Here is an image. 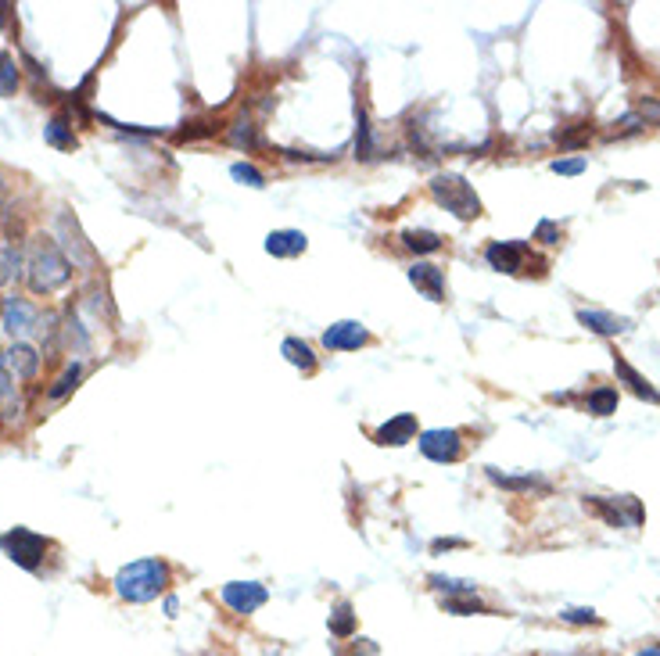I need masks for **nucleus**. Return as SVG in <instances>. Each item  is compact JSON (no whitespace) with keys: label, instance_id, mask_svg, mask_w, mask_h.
<instances>
[{"label":"nucleus","instance_id":"obj_6","mask_svg":"<svg viewBox=\"0 0 660 656\" xmlns=\"http://www.w3.org/2000/svg\"><path fill=\"white\" fill-rule=\"evenodd\" d=\"M220 595H222V602H226L233 613H241V617H248V613L262 610V606H266V599H270L266 584H259V582H226Z\"/></svg>","mask_w":660,"mask_h":656},{"label":"nucleus","instance_id":"obj_25","mask_svg":"<svg viewBox=\"0 0 660 656\" xmlns=\"http://www.w3.org/2000/svg\"><path fill=\"white\" fill-rule=\"evenodd\" d=\"M428 582H431V588L445 592V599H459V595H474V592H478V584H474V582H463V578H445V574H431Z\"/></svg>","mask_w":660,"mask_h":656},{"label":"nucleus","instance_id":"obj_35","mask_svg":"<svg viewBox=\"0 0 660 656\" xmlns=\"http://www.w3.org/2000/svg\"><path fill=\"white\" fill-rule=\"evenodd\" d=\"M553 172L557 176H582L586 172V158H557L553 162Z\"/></svg>","mask_w":660,"mask_h":656},{"label":"nucleus","instance_id":"obj_41","mask_svg":"<svg viewBox=\"0 0 660 656\" xmlns=\"http://www.w3.org/2000/svg\"><path fill=\"white\" fill-rule=\"evenodd\" d=\"M4 205H7V191H4V183H0V212H4Z\"/></svg>","mask_w":660,"mask_h":656},{"label":"nucleus","instance_id":"obj_40","mask_svg":"<svg viewBox=\"0 0 660 656\" xmlns=\"http://www.w3.org/2000/svg\"><path fill=\"white\" fill-rule=\"evenodd\" d=\"M176 610H180V602H176V599H165V613L176 617Z\"/></svg>","mask_w":660,"mask_h":656},{"label":"nucleus","instance_id":"obj_29","mask_svg":"<svg viewBox=\"0 0 660 656\" xmlns=\"http://www.w3.org/2000/svg\"><path fill=\"white\" fill-rule=\"evenodd\" d=\"M230 176H233L237 183H244V187H255V191H262V187H266L262 169H255L251 162H237V165H230Z\"/></svg>","mask_w":660,"mask_h":656},{"label":"nucleus","instance_id":"obj_13","mask_svg":"<svg viewBox=\"0 0 660 656\" xmlns=\"http://www.w3.org/2000/svg\"><path fill=\"white\" fill-rule=\"evenodd\" d=\"M4 363H7V369H11V377L33 380V377H36V369H40V356H36V348H33V345L15 341V345L4 352Z\"/></svg>","mask_w":660,"mask_h":656},{"label":"nucleus","instance_id":"obj_12","mask_svg":"<svg viewBox=\"0 0 660 656\" xmlns=\"http://www.w3.org/2000/svg\"><path fill=\"white\" fill-rule=\"evenodd\" d=\"M524 251H527V248L517 244V240H496V244H488L485 259H488V266L499 269V273H517L520 262H524Z\"/></svg>","mask_w":660,"mask_h":656},{"label":"nucleus","instance_id":"obj_20","mask_svg":"<svg viewBox=\"0 0 660 656\" xmlns=\"http://www.w3.org/2000/svg\"><path fill=\"white\" fill-rule=\"evenodd\" d=\"M44 141L51 147H58V151H75V133H73V122L65 119V115H54L47 126H44Z\"/></svg>","mask_w":660,"mask_h":656},{"label":"nucleus","instance_id":"obj_19","mask_svg":"<svg viewBox=\"0 0 660 656\" xmlns=\"http://www.w3.org/2000/svg\"><path fill=\"white\" fill-rule=\"evenodd\" d=\"M485 474H488L492 485L510 488V492H549V485H546L542 477H514V474H503V470H496V466H488Z\"/></svg>","mask_w":660,"mask_h":656},{"label":"nucleus","instance_id":"obj_14","mask_svg":"<svg viewBox=\"0 0 660 656\" xmlns=\"http://www.w3.org/2000/svg\"><path fill=\"white\" fill-rule=\"evenodd\" d=\"M578 323H582L586 330H592V334H599V338H614V334L628 330V319H625V316L599 312V308H582V312H578Z\"/></svg>","mask_w":660,"mask_h":656},{"label":"nucleus","instance_id":"obj_34","mask_svg":"<svg viewBox=\"0 0 660 656\" xmlns=\"http://www.w3.org/2000/svg\"><path fill=\"white\" fill-rule=\"evenodd\" d=\"M646 122H643V115L639 112H628V115H621L617 122H614V133H621V137H628V133H639Z\"/></svg>","mask_w":660,"mask_h":656},{"label":"nucleus","instance_id":"obj_2","mask_svg":"<svg viewBox=\"0 0 660 656\" xmlns=\"http://www.w3.org/2000/svg\"><path fill=\"white\" fill-rule=\"evenodd\" d=\"M112 584H115L119 599H126V602H151L169 588V563L158 560V556L133 560L115 574Z\"/></svg>","mask_w":660,"mask_h":656},{"label":"nucleus","instance_id":"obj_5","mask_svg":"<svg viewBox=\"0 0 660 656\" xmlns=\"http://www.w3.org/2000/svg\"><path fill=\"white\" fill-rule=\"evenodd\" d=\"M586 503L599 513L610 527H639V524H643V506H639L632 495H621V499L592 495V499H586Z\"/></svg>","mask_w":660,"mask_h":656},{"label":"nucleus","instance_id":"obj_39","mask_svg":"<svg viewBox=\"0 0 660 656\" xmlns=\"http://www.w3.org/2000/svg\"><path fill=\"white\" fill-rule=\"evenodd\" d=\"M459 545H463V542H456V538H448V542H435V553H441V549H459Z\"/></svg>","mask_w":660,"mask_h":656},{"label":"nucleus","instance_id":"obj_27","mask_svg":"<svg viewBox=\"0 0 660 656\" xmlns=\"http://www.w3.org/2000/svg\"><path fill=\"white\" fill-rule=\"evenodd\" d=\"M356 154L360 158H373V133H369L367 108H356Z\"/></svg>","mask_w":660,"mask_h":656},{"label":"nucleus","instance_id":"obj_23","mask_svg":"<svg viewBox=\"0 0 660 656\" xmlns=\"http://www.w3.org/2000/svg\"><path fill=\"white\" fill-rule=\"evenodd\" d=\"M402 244H406L409 251H417V255H428V251H438L441 237L438 233H431V230H406V233H402Z\"/></svg>","mask_w":660,"mask_h":656},{"label":"nucleus","instance_id":"obj_24","mask_svg":"<svg viewBox=\"0 0 660 656\" xmlns=\"http://www.w3.org/2000/svg\"><path fill=\"white\" fill-rule=\"evenodd\" d=\"M586 406L592 416H610V413H617V391L614 387H596L586 398Z\"/></svg>","mask_w":660,"mask_h":656},{"label":"nucleus","instance_id":"obj_10","mask_svg":"<svg viewBox=\"0 0 660 656\" xmlns=\"http://www.w3.org/2000/svg\"><path fill=\"white\" fill-rule=\"evenodd\" d=\"M36 305L33 301H25V298H4V330L11 334V338H22V334H29L33 327H36Z\"/></svg>","mask_w":660,"mask_h":656},{"label":"nucleus","instance_id":"obj_22","mask_svg":"<svg viewBox=\"0 0 660 656\" xmlns=\"http://www.w3.org/2000/svg\"><path fill=\"white\" fill-rule=\"evenodd\" d=\"M281 356L288 359L291 366H298V369H316V356H312V348L305 345V341H298V338H288L284 345H281Z\"/></svg>","mask_w":660,"mask_h":656},{"label":"nucleus","instance_id":"obj_28","mask_svg":"<svg viewBox=\"0 0 660 656\" xmlns=\"http://www.w3.org/2000/svg\"><path fill=\"white\" fill-rule=\"evenodd\" d=\"M441 610L445 613H456V617H470V613H488L485 602H478L474 595H459V599H441Z\"/></svg>","mask_w":660,"mask_h":656},{"label":"nucleus","instance_id":"obj_15","mask_svg":"<svg viewBox=\"0 0 660 656\" xmlns=\"http://www.w3.org/2000/svg\"><path fill=\"white\" fill-rule=\"evenodd\" d=\"M413 435H417V416L399 413V416H391L388 424L377 427L373 441H377V445H406V441H413Z\"/></svg>","mask_w":660,"mask_h":656},{"label":"nucleus","instance_id":"obj_33","mask_svg":"<svg viewBox=\"0 0 660 656\" xmlns=\"http://www.w3.org/2000/svg\"><path fill=\"white\" fill-rule=\"evenodd\" d=\"M560 621L564 624H599V613L592 606H571V610L560 613Z\"/></svg>","mask_w":660,"mask_h":656},{"label":"nucleus","instance_id":"obj_4","mask_svg":"<svg viewBox=\"0 0 660 656\" xmlns=\"http://www.w3.org/2000/svg\"><path fill=\"white\" fill-rule=\"evenodd\" d=\"M47 549H51V542L29 527H11L7 534H0V553H7V560L18 563L22 571H36L44 563Z\"/></svg>","mask_w":660,"mask_h":656},{"label":"nucleus","instance_id":"obj_17","mask_svg":"<svg viewBox=\"0 0 660 656\" xmlns=\"http://www.w3.org/2000/svg\"><path fill=\"white\" fill-rule=\"evenodd\" d=\"M614 373H617V380H625L628 387H632V395H639V398H646V402H654V406H660V391L635 369V366H628L625 359H617L614 356Z\"/></svg>","mask_w":660,"mask_h":656},{"label":"nucleus","instance_id":"obj_26","mask_svg":"<svg viewBox=\"0 0 660 656\" xmlns=\"http://www.w3.org/2000/svg\"><path fill=\"white\" fill-rule=\"evenodd\" d=\"M18 79H22L18 62H15L7 51H0V97H11V93L18 90Z\"/></svg>","mask_w":660,"mask_h":656},{"label":"nucleus","instance_id":"obj_11","mask_svg":"<svg viewBox=\"0 0 660 656\" xmlns=\"http://www.w3.org/2000/svg\"><path fill=\"white\" fill-rule=\"evenodd\" d=\"M409 284L424 294L428 301H441L445 298V273L431 262H413L409 266Z\"/></svg>","mask_w":660,"mask_h":656},{"label":"nucleus","instance_id":"obj_36","mask_svg":"<svg viewBox=\"0 0 660 656\" xmlns=\"http://www.w3.org/2000/svg\"><path fill=\"white\" fill-rule=\"evenodd\" d=\"M639 115L646 126H660V101L657 97H639Z\"/></svg>","mask_w":660,"mask_h":656},{"label":"nucleus","instance_id":"obj_8","mask_svg":"<svg viewBox=\"0 0 660 656\" xmlns=\"http://www.w3.org/2000/svg\"><path fill=\"white\" fill-rule=\"evenodd\" d=\"M420 452H424L431 463H456V459H459V452H463L459 431H452V427L424 431V435H420Z\"/></svg>","mask_w":660,"mask_h":656},{"label":"nucleus","instance_id":"obj_38","mask_svg":"<svg viewBox=\"0 0 660 656\" xmlns=\"http://www.w3.org/2000/svg\"><path fill=\"white\" fill-rule=\"evenodd\" d=\"M586 130H578V133H557V141H560V144L564 147H578V144H586Z\"/></svg>","mask_w":660,"mask_h":656},{"label":"nucleus","instance_id":"obj_18","mask_svg":"<svg viewBox=\"0 0 660 656\" xmlns=\"http://www.w3.org/2000/svg\"><path fill=\"white\" fill-rule=\"evenodd\" d=\"M18 391H15V377L0 356V424H15L18 420Z\"/></svg>","mask_w":660,"mask_h":656},{"label":"nucleus","instance_id":"obj_32","mask_svg":"<svg viewBox=\"0 0 660 656\" xmlns=\"http://www.w3.org/2000/svg\"><path fill=\"white\" fill-rule=\"evenodd\" d=\"M226 141H230L233 147H244V151H251V147L259 144V137H255V126H251V122H244V119H237V122L230 126Z\"/></svg>","mask_w":660,"mask_h":656},{"label":"nucleus","instance_id":"obj_42","mask_svg":"<svg viewBox=\"0 0 660 656\" xmlns=\"http://www.w3.org/2000/svg\"><path fill=\"white\" fill-rule=\"evenodd\" d=\"M639 656H660V650H643Z\"/></svg>","mask_w":660,"mask_h":656},{"label":"nucleus","instance_id":"obj_1","mask_svg":"<svg viewBox=\"0 0 660 656\" xmlns=\"http://www.w3.org/2000/svg\"><path fill=\"white\" fill-rule=\"evenodd\" d=\"M25 280L33 294H54L73 280V262L51 237H36L29 262H25Z\"/></svg>","mask_w":660,"mask_h":656},{"label":"nucleus","instance_id":"obj_16","mask_svg":"<svg viewBox=\"0 0 660 656\" xmlns=\"http://www.w3.org/2000/svg\"><path fill=\"white\" fill-rule=\"evenodd\" d=\"M305 233L301 230H273L270 237H266V251L273 255V259H294V255H301L305 251Z\"/></svg>","mask_w":660,"mask_h":656},{"label":"nucleus","instance_id":"obj_43","mask_svg":"<svg viewBox=\"0 0 660 656\" xmlns=\"http://www.w3.org/2000/svg\"><path fill=\"white\" fill-rule=\"evenodd\" d=\"M575 656H592V653H575Z\"/></svg>","mask_w":660,"mask_h":656},{"label":"nucleus","instance_id":"obj_31","mask_svg":"<svg viewBox=\"0 0 660 656\" xmlns=\"http://www.w3.org/2000/svg\"><path fill=\"white\" fill-rule=\"evenodd\" d=\"M79 377H83V366L73 363V366H69V369H65V373H62V377H58V380H54V384H51L47 398H54V402H58V398H65V395L73 391L75 384H79Z\"/></svg>","mask_w":660,"mask_h":656},{"label":"nucleus","instance_id":"obj_9","mask_svg":"<svg viewBox=\"0 0 660 656\" xmlns=\"http://www.w3.org/2000/svg\"><path fill=\"white\" fill-rule=\"evenodd\" d=\"M367 341H369L367 327L356 323V319H341L330 330H323V348H330V352H356Z\"/></svg>","mask_w":660,"mask_h":656},{"label":"nucleus","instance_id":"obj_30","mask_svg":"<svg viewBox=\"0 0 660 656\" xmlns=\"http://www.w3.org/2000/svg\"><path fill=\"white\" fill-rule=\"evenodd\" d=\"M18 262H22V255H18V248L15 244H7V240H0V288L18 273Z\"/></svg>","mask_w":660,"mask_h":656},{"label":"nucleus","instance_id":"obj_3","mask_svg":"<svg viewBox=\"0 0 660 656\" xmlns=\"http://www.w3.org/2000/svg\"><path fill=\"white\" fill-rule=\"evenodd\" d=\"M428 187H431V198L438 201L445 212H452L456 219H478L481 216V198L474 194V187H470L463 176H456V172H441V176H435Z\"/></svg>","mask_w":660,"mask_h":656},{"label":"nucleus","instance_id":"obj_7","mask_svg":"<svg viewBox=\"0 0 660 656\" xmlns=\"http://www.w3.org/2000/svg\"><path fill=\"white\" fill-rule=\"evenodd\" d=\"M58 237H65L62 248H65V259H73V266H83V269H94L97 266V255H94L90 240L79 233V226H75V219L69 212L58 216Z\"/></svg>","mask_w":660,"mask_h":656},{"label":"nucleus","instance_id":"obj_44","mask_svg":"<svg viewBox=\"0 0 660 656\" xmlns=\"http://www.w3.org/2000/svg\"><path fill=\"white\" fill-rule=\"evenodd\" d=\"M209 656H220V653H209Z\"/></svg>","mask_w":660,"mask_h":656},{"label":"nucleus","instance_id":"obj_37","mask_svg":"<svg viewBox=\"0 0 660 656\" xmlns=\"http://www.w3.org/2000/svg\"><path fill=\"white\" fill-rule=\"evenodd\" d=\"M535 240H542V244H557V240H560V226H557L553 219H542V222H538V230H535Z\"/></svg>","mask_w":660,"mask_h":656},{"label":"nucleus","instance_id":"obj_21","mask_svg":"<svg viewBox=\"0 0 660 656\" xmlns=\"http://www.w3.org/2000/svg\"><path fill=\"white\" fill-rule=\"evenodd\" d=\"M327 624H330V635H334V639H352V632H356V613H352V606H349V602H338V606L330 610Z\"/></svg>","mask_w":660,"mask_h":656}]
</instances>
